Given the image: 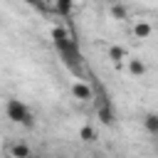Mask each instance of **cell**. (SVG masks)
Instances as JSON below:
<instances>
[{"instance_id": "6", "label": "cell", "mask_w": 158, "mask_h": 158, "mask_svg": "<svg viewBox=\"0 0 158 158\" xmlns=\"http://www.w3.org/2000/svg\"><path fill=\"white\" fill-rule=\"evenodd\" d=\"M143 128L151 136H158V114H146L143 116Z\"/></svg>"}, {"instance_id": "9", "label": "cell", "mask_w": 158, "mask_h": 158, "mask_svg": "<svg viewBox=\"0 0 158 158\" xmlns=\"http://www.w3.org/2000/svg\"><path fill=\"white\" fill-rule=\"evenodd\" d=\"M72 7H74V5H72L69 0H59V2H54V5H52V10H54L57 15H62V17H67V15L72 12Z\"/></svg>"}, {"instance_id": "4", "label": "cell", "mask_w": 158, "mask_h": 158, "mask_svg": "<svg viewBox=\"0 0 158 158\" xmlns=\"http://www.w3.org/2000/svg\"><path fill=\"white\" fill-rule=\"evenodd\" d=\"M151 32H153V27H151V22H146V20H138V22L133 25V35H136L138 40H148Z\"/></svg>"}, {"instance_id": "5", "label": "cell", "mask_w": 158, "mask_h": 158, "mask_svg": "<svg viewBox=\"0 0 158 158\" xmlns=\"http://www.w3.org/2000/svg\"><path fill=\"white\" fill-rule=\"evenodd\" d=\"M10 156H12V158H32V156H30V146H27V143H20V141L10 146Z\"/></svg>"}, {"instance_id": "8", "label": "cell", "mask_w": 158, "mask_h": 158, "mask_svg": "<svg viewBox=\"0 0 158 158\" xmlns=\"http://www.w3.org/2000/svg\"><path fill=\"white\" fill-rule=\"evenodd\" d=\"M128 74H131V77L146 74V64H143L141 59H128Z\"/></svg>"}, {"instance_id": "11", "label": "cell", "mask_w": 158, "mask_h": 158, "mask_svg": "<svg viewBox=\"0 0 158 158\" xmlns=\"http://www.w3.org/2000/svg\"><path fill=\"white\" fill-rule=\"evenodd\" d=\"M79 138L86 141V143H91V141L96 138V131H94L91 126H81V128H79Z\"/></svg>"}, {"instance_id": "2", "label": "cell", "mask_w": 158, "mask_h": 158, "mask_svg": "<svg viewBox=\"0 0 158 158\" xmlns=\"http://www.w3.org/2000/svg\"><path fill=\"white\" fill-rule=\"evenodd\" d=\"M72 94H74V99H79V101H91V99H94L91 86L84 84V81H74V84H72Z\"/></svg>"}, {"instance_id": "3", "label": "cell", "mask_w": 158, "mask_h": 158, "mask_svg": "<svg viewBox=\"0 0 158 158\" xmlns=\"http://www.w3.org/2000/svg\"><path fill=\"white\" fill-rule=\"evenodd\" d=\"M96 114H99L101 123H106V126H114V109H111V104H109V101H101V104H96Z\"/></svg>"}, {"instance_id": "10", "label": "cell", "mask_w": 158, "mask_h": 158, "mask_svg": "<svg viewBox=\"0 0 158 158\" xmlns=\"http://www.w3.org/2000/svg\"><path fill=\"white\" fill-rule=\"evenodd\" d=\"M109 12H111V17H116V20H126V17H128V7H126V5H111Z\"/></svg>"}, {"instance_id": "1", "label": "cell", "mask_w": 158, "mask_h": 158, "mask_svg": "<svg viewBox=\"0 0 158 158\" xmlns=\"http://www.w3.org/2000/svg\"><path fill=\"white\" fill-rule=\"evenodd\" d=\"M5 114H7V118H10L12 123H20V126H25V128H32V126H35V116H32L30 106L22 104L20 99H7Z\"/></svg>"}, {"instance_id": "7", "label": "cell", "mask_w": 158, "mask_h": 158, "mask_svg": "<svg viewBox=\"0 0 158 158\" xmlns=\"http://www.w3.org/2000/svg\"><path fill=\"white\" fill-rule=\"evenodd\" d=\"M109 59L118 67V64L126 59V49H123V47H118V44H111V47H109Z\"/></svg>"}]
</instances>
